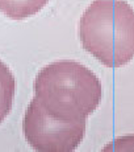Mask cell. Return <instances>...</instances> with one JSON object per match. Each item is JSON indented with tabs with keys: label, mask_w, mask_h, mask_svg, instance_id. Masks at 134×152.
I'll return each mask as SVG.
<instances>
[{
	"label": "cell",
	"mask_w": 134,
	"mask_h": 152,
	"mask_svg": "<svg viewBox=\"0 0 134 152\" xmlns=\"http://www.w3.org/2000/svg\"><path fill=\"white\" fill-rule=\"evenodd\" d=\"M36 98L55 119L78 122L99 107L103 86L92 70L71 60L46 65L34 80Z\"/></svg>",
	"instance_id": "cell-1"
},
{
	"label": "cell",
	"mask_w": 134,
	"mask_h": 152,
	"mask_svg": "<svg viewBox=\"0 0 134 152\" xmlns=\"http://www.w3.org/2000/svg\"><path fill=\"white\" fill-rule=\"evenodd\" d=\"M81 46L107 68H121L134 54V12L126 0H94L80 17Z\"/></svg>",
	"instance_id": "cell-2"
},
{
	"label": "cell",
	"mask_w": 134,
	"mask_h": 152,
	"mask_svg": "<svg viewBox=\"0 0 134 152\" xmlns=\"http://www.w3.org/2000/svg\"><path fill=\"white\" fill-rule=\"evenodd\" d=\"M22 131L29 145L38 152H72L84 138L86 119L78 122L55 119L34 97L25 111Z\"/></svg>",
	"instance_id": "cell-3"
},
{
	"label": "cell",
	"mask_w": 134,
	"mask_h": 152,
	"mask_svg": "<svg viewBox=\"0 0 134 152\" xmlns=\"http://www.w3.org/2000/svg\"><path fill=\"white\" fill-rule=\"evenodd\" d=\"M49 0H0V12L12 20H24L38 13Z\"/></svg>",
	"instance_id": "cell-4"
},
{
	"label": "cell",
	"mask_w": 134,
	"mask_h": 152,
	"mask_svg": "<svg viewBox=\"0 0 134 152\" xmlns=\"http://www.w3.org/2000/svg\"><path fill=\"white\" fill-rule=\"evenodd\" d=\"M16 80L11 69L0 61V123L9 115L13 106Z\"/></svg>",
	"instance_id": "cell-5"
}]
</instances>
